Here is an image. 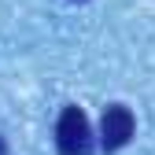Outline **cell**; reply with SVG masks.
Here are the masks:
<instances>
[{"instance_id":"cell-2","label":"cell","mask_w":155,"mask_h":155,"mask_svg":"<svg viewBox=\"0 0 155 155\" xmlns=\"http://www.w3.org/2000/svg\"><path fill=\"white\" fill-rule=\"evenodd\" d=\"M133 129H137V118L126 104H111L104 111V122H100V144L104 151H118L133 140Z\"/></svg>"},{"instance_id":"cell-1","label":"cell","mask_w":155,"mask_h":155,"mask_svg":"<svg viewBox=\"0 0 155 155\" xmlns=\"http://www.w3.org/2000/svg\"><path fill=\"white\" fill-rule=\"evenodd\" d=\"M55 148H59V155H92L96 140H92V126H89L81 107L67 104L59 111V122H55Z\"/></svg>"},{"instance_id":"cell-3","label":"cell","mask_w":155,"mask_h":155,"mask_svg":"<svg viewBox=\"0 0 155 155\" xmlns=\"http://www.w3.org/2000/svg\"><path fill=\"white\" fill-rule=\"evenodd\" d=\"M0 155H8V144H4V137H0Z\"/></svg>"}]
</instances>
